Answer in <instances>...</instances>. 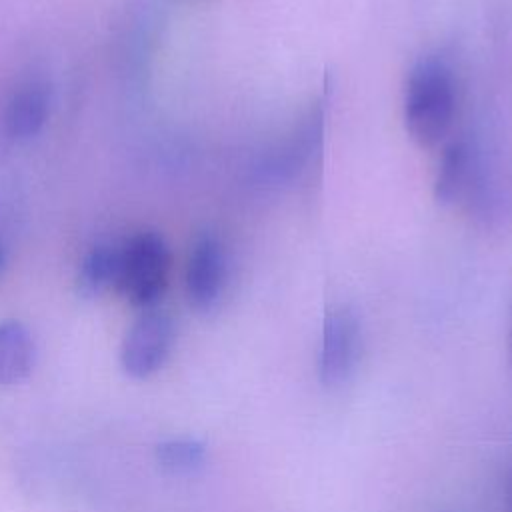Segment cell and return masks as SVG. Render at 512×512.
<instances>
[{
  "label": "cell",
  "instance_id": "cell-3",
  "mask_svg": "<svg viewBox=\"0 0 512 512\" xmlns=\"http://www.w3.org/2000/svg\"><path fill=\"white\" fill-rule=\"evenodd\" d=\"M174 344V322L162 312L148 308L128 328L120 346L122 370L132 378L156 374L170 356Z\"/></svg>",
  "mask_w": 512,
  "mask_h": 512
},
{
  "label": "cell",
  "instance_id": "cell-8",
  "mask_svg": "<svg viewBox=\"0 0 512 512\" xmlns=\"http://www.w3.org/2000/svg\"><path fill=\"white\" fill-rule=\"evenodd\" d=\"M474 174V154L464 140L450 142L440 158L436 180H434V198L438 204H454L460 200L472 182Z\"/></svg>",
  "mask_w": 512,
  "mask_h": 512
},
{
  "label": "cell",
  "instance_id": "cell-2",
  "mask_svg": "<svg viewBox=\"0 0 512 512\" xmlns=\"http://www.w3.org/2000/svg\"><path fill=\"white\" fill-rule=\"evenodd\" d=\"M170 274V250L154 230H142L118 246L116 292L132 306L152 308L164 294Z\"/></svg>",
  "mask_w": 512,
  "mask_h": 512
},
{
  "label": "cell",
  "instance_id": "cell-11",
  "mask_svg": "<svg viewBox=\"0 0 512 512\" xmlns=\"http://www.w3.org/2000/svg\"><path fill=\"white\" fill-rule=\"evenodd\" d=\"M504 512H512V468L508 472V480L504 488Z\"/></svg>",
  "mask_w": 512,
  "mask_h": 512
},
{
  "label": "cell",
  "instance_id": "cell-4",
  "mask_svg": "<svg viewBox=\"0 0 512 512\" xmlns=\"http://www.w3.org/2000/svg\"><path fill=\"white\" fill-rule=\"evenodd\" d=\"M362 328L356 312L348 306H334L326 312L318 354V374L324 386H338L348 380L360 358Z\"/></svg>",
  "mask_w": 512,
  "mask_h": 512
},
{
  "label": "cell",
  "instance_id": "cell-13",
  "mask_svg": "<svg viewBox=\"0 0 512 512\" xmlns=\"http://www.w3.org/2000/svg\"><path fill=\"white\" fill-rule=\"evenodd\" d=\"M510 348H512V334H510Z\"/></svg>",
  "mask_w": 512,
  "mask_h": 512
},
{
  "label": "cell",
  "instance_id": "cell-7",
  "mask_svg": "<svg viewBox=\"0 0 512 512\" xmlns=\"http://www.w3.org/2000/svg\"><path fill=\"white\" fill-rule=\"evenodd\" d=\"M48 118V96L46 90L36 84H26L12 92L8 98L2 124L4 132L12 140H28L36 136Z\"/></svg>",
  "mask_w": 512,
  "mask_h": 512
},
{
  "label": "cell",
  "instance_id": "cell-1",
  "mask_svg": "<svg viewBox=\"0 0 512 512\" xmlns=\"http://www.w3.org/2000/svg\"><path fill=\"white\" fill-rule=\"evenodd\" d=\"M456 114V88L450 68L438 58H422L410 70L404 92V126L422 148L438 146Z\"/></svg>",
  "mask_w": 512,
  "mask_h": 512
},
{
  "label": "cell",
  "instance_id": "cell-10",
  "mask_svg": "<svg viewBox=\"0 0 512 512\" xmlns=\"http://www.w3.org/2000/svg\"><path fill=\"white\" fill-rule=\"evenodd\" d=\"M158 464L172 474H190L206 460V446L196 438H170L156 446Z\"/></svg>",
  "mask_w": 512,
  "mask_h": 512
},
{
  "label": "cell",
  "instance_id": "cell-5",
  "mask_svg": "<svg viewBox=\"0 0 512 512\" xmlns=\"http://www.w3.org/2000/svg\"><path fill=\"white\" fill-rule=\"evenodd\" d=\"M228 278V260L222 242L214 234H202L188 256L186 296L194 310L210 312L222 298Z\"/></svg>",
  "mask_w": 512,
  "mask_h": 512
},
{
  "label": "cell",
  "instance_id": "cell-6",
  "mask_svg": "<svg viewBox=\"0 0 512 512\" xmlns=\"http://www.w3.org/2000/svg\"><path fill=\"white\" fill-rule=\"evenodd\" d=\"M36 360V344L28 326L8 318L0 322V386L22 384Z\"/></svg>",
  "mask_w": 512,
  "mask_h": 512
},
{
  "label": "cell",
  "instance_id": "cell-12",
  "mask_svg": "<svg viewBox=\"0 0 512 512\" xmlns=\"http://www.w3.org/2000/svg\"><path fill=\"white\" fill-rule=\"evenodd\" d=\"M2 264H4V248L0 244V270H2Z\"/></svg>",
  "mask_w": 512,
  "mask_h": 512
},
{
  "label": "cell",
  "instance_id": "cell-9",
  "mask_svg": "<svg viewBox=\"0 0 512 512\" xmlns=\"http://www.w3.org/2000/svg\"><path fill=\"white\" fill-rule=\"evenodd\" d=\"M118 276V248L100 244L94 246L80 262L76 290L82 298H96L104 290L114 288Z\"/></svg>",
  "mask_w": 512,
  "mask_h": 512
}]
</instances>
